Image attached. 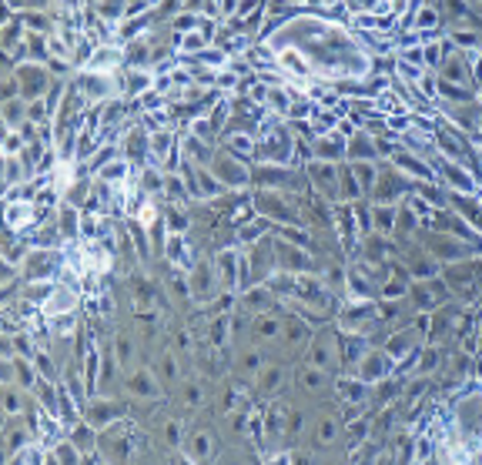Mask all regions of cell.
I'll return each instance as SVG.
<instances>
[{
	"label": "cell",
	"instance_id": "cell-1",
	"mask_svg": "<svg viewBox=\"0 0 482 465\" xmlns=\"http://www.w3.org/2000/svg\"><path fill=\"white\" fill-rule=\"evenodd\" d=\"M3 412L7 415H17L20 412V395L10 388V382H7V391H3Z\"/></svg>",
	"mask_w": 482,
	"mask_h": 465
},
{
	"label": "cell",
	"instance_id": "cell-2",
	"mask_svg": "<svg viewBox=\"0 0 482 465\" xmlns=\"http://www.w3.org/2000/svg\"><path fill=\"white\" fill-rule=\"evenodd\" d=\"M14 365H17V372H20V385H24V388H34V382H37V378H34V368H30V365H24V362H14Z\"/></svg>",
	"mask_w": 482,
	"mask_h": 465
},
{
	"label": "cell",
	"instance_id": "cell-3",
	"mask_svg": "<svg viewBox=\"0 0 482 465\" xmlns=\"http://www.w3.org/2000/svg\"><path fill=\"white\" fill-rule=\"evenodd\" d=\"M57 459L60 462H77V445L71 442V445H57Z\"/></svg>",
	"mask_w": 482,
	"mask_h": 465
},
{
	"label": "cell",
	"instance_id": "cell-4",
	"mask_svg": "<svg viewBox=\"0 0 482 465\" xmlns=\"http://www.w3.org/2000/svg\"><path fill=\"white\" fill-rule=\"evenodd\" d=\"M117 358H121V365H131V341L128 338L117 341Z\"/></svg>",
	"mask_w": 482,
	"mask_h": 465
},
{
	"label": "cell",
	"instance_id": "cell-5",
	"mask_svg": "<svg viewBox=\"0 0 482 465\" xmlns=\"http://www.w3.org/2000/svg\"><path fill=\"white\" fill-rule=\"evenodd\" d=\"M318 439H321V442H332L335 439V422H321V425H318Z\"/></svg>",
	"mask_w": 482,
	"mask_h": 465
},
{
	"label": "cell",
	"instance_id": "cell-6",
	"mask_svg": "<svg viewBox=\"0 0 482 465\" xmlns=\"http://www.w3.org/2000/svg\"><path fill=\"white\" fill-rule=\"evenodd\" d=\"M17 352H20V355H34V345H30V338H17Z\"/></svg>",
	"mask_w": 482,
	"mask_h": 465
},
{
	"label": "cell",
	"instance_id": "cell-7",
	"mask_svg": "<svg viewBox=\"0 0 482 465\" xmlns=\"http://www.w3.org/2000/svg\"><path fill=\"white\" fill-rule=\"evenodd\" d=\"M261 385H265V388H271V385H278V372H265V378H261Z\"/></svg>",
	"mask_w": 482,
	"mask_h": 465
},
{
	"label": "cell",
	"instance_id": "cell-8",
	"mask_svg": "<svg viewBox=\"0 0 482 465\" xmlns=\"http://www.w3.org/2000/svg\"><path fill=\"white\" fill-rule=\"evenodd\" d=\"M187 398H191V405H198V402H201V391L191 385V388H187Z\"/></svg>",
	"mask_w": 482,
	"mask_h": 465
}]
</instances>
